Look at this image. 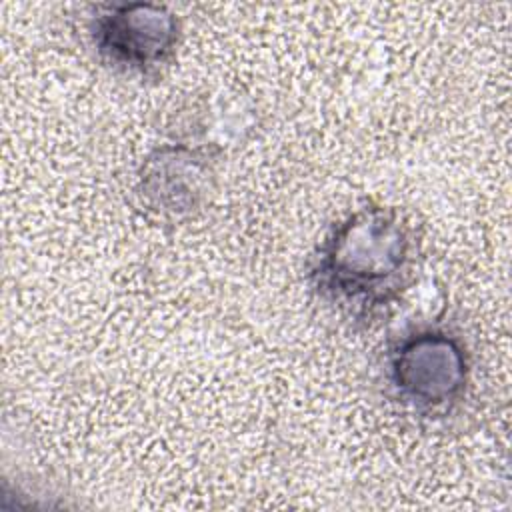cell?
Returning <instances> with one entry per match:
<instances>
[{"label":"cell","instance_id":"1","mask_svg":"<svg viewBox=\"0 0 512 512\" xmlns=\"http://www.w3.org/2000/svg\"><path fill=\"white\" fill-rule=\"evenodd\" d=\"M418 240L410 220L392 206L364 204L324 234L308 262V284L340 316L370 324L408 290Z\"/></svg>","mask_w":512,"mask_h":512},{"label":"cell","instance_id":"2","mask_svg":"<svg viewBox=\"0 0 512 512\" xmlns=\"http://www.w3.org/2000/svg\"><path fill=\"white\" fill-rule=\"evenodd\" d=\"M392 396L420 416L452 410L470 384V354L462 338L440 326L404 332L386 354Z\"/></svg>","mask_w":512,"mask_h":512},{"label":"cell","instance_id":"3","mask_svg":"<svg viewBox=\"0 0 512 512\" xmlns=\"http://www.w3.org/2000/svg\"><path fill=\"white\" fill-rule=\"evenodd\" d=\"M100 60L132 76H158L176 58L182 22L164 4H102L88 24Z\"/></svg>","mask_w":512,"mask_h":512},{"label":"cell","instance_id":"4","mask_svg":"<svg viewBox=\"0 0 512 512\" xmlns=\"http://www.w3.org/2000/svg\"><path fill=\"white\" fill-rule=\"evenodd\" d=\"M212 178L214 166L206 150L172 142L142 160L136 190L150 212L178 220L204 204Z\"/></svg>","mask_w":512,"mask_h":512}]
</instances>
